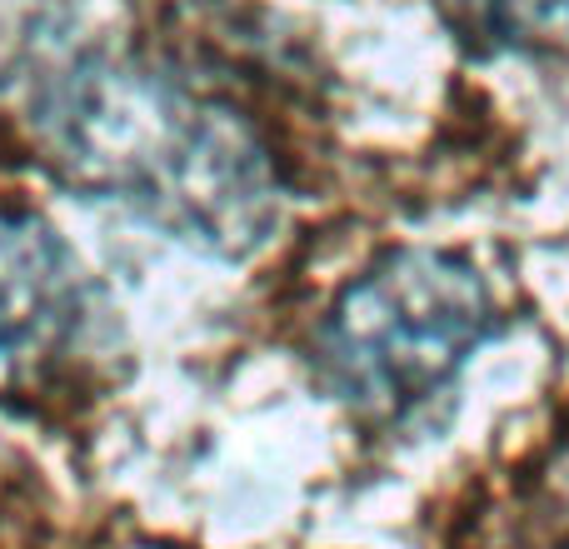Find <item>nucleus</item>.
Returning <instances> with one entry per match:
<instances>
[{
	"mask_svg": "<svg viewBox=\"0 0 569 549\" xmlns=\"http://www.w3.org/2000/svg\"><path fill=\"white\" fill-rule=\"evenodd\" d=\"M30 140L60 186L136 210L206 256H250L280 220V170L236 106L126 50H86L30 96Z\"/></svg>",
	"mask_w": 569,
	"mask_h": 549,
	"instance_id": "1",
	"label": "nucleus"
},
{
	"mask_svg": "<svg viewBox=\"0 0 569 549\" xmlns=\"http://www.w3.org/2000/svg\"><path fill=\"white\" fill-rule=\"evenodd\" d=\"M495 330V295L485 274L455 250L410 246L375 260L335 295L320 335L330 390L370 420H400L430 400Z\"/></svg>",
	"mask_w": 569,
	"mask_h": 549,
	"instance_id": "2",
	"label": "nucleus"
},
{
	"mask_svg": "<svg viewBox=\"0 0 569 549\" xmlns=\"http://www.w3.org/2000/svg\"><path fill=\"white\" fill-rule=\"evenodd\" d=\"M80 335V266L56 226L0 210V405L50 390Z\"/></svg>",
	"mask_w": 569,
	"mask_h": 549,
	"instance_id": "3",
	"label": "nucleus"
},
{
	"mask_svg": "<svg viewBox=\"0 0 569 549\" xmlns=\"http://www.w3.org/2000/svg\"><path fill=\"white\" fill-rule=\"evenodd\" d=\"M440 10L485 46H569V0H440Z\"/></svg>",
	"mask_w": 569,
	"mask_h": 549,
	"instance_id": "4",
	"label": "nucleus"
},
{
	"mask_svg": "<svg viewBox=\"0 0 569 549\" xmlns=\"http://www.w3.org/2000/svg\"><path fill=\"white\" fill-rule=\"evenodd\" d=\"M56 0H0V70L36 40V30H46V16Z\"/></svg>",
	"mask_w": 569,
	"mask_h": 549,
	"instance_id": "5",
	"label": "nucleus"
}]
</instances>
